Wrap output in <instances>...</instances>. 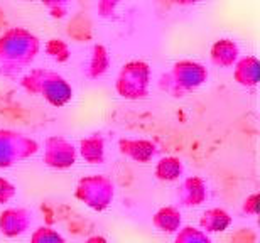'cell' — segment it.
Listing matches in <instances>:
<instances>
[{"mask_svg": "<svg viewBox=\"0 0 260 243\" xmlns=\"http://www.w3.org/2000/svg\"><path fill=\"white\" fill-rule=\"evenodd\" d=\"M178 203L183 208H198L208 199V184L201 176H189L178 188Z\"/></svg>", "mask_w": 260, "mask_h": 243, "instance_id": "cell-10", "label": "cell"}, {"mask_svg": "<svg viewBox=\"0 0 260 243\" xmlns=\"http://www.w3.org/2000/svg\"><path fill=\"white\" fill-rule=\"evenodd\" d=\"M78 161V147L63 135H51L44 141L43 162L51 169H71Z\"/></svg>", "mask_w": 260, "mask_h": 243, "instance_id": "cell-7", "label": "cell"}, {"mask_svg": "<svg viewBox=\"0 0 260 243\" xmlns=\"http://www.w3.org/2000/svg\"><path fill=\"white\" fill-rule=\"evenodd\" d=\"M24 2H32V0H24Z\"/></svg>", "mask_w": 260, "mask_h": 243, "instance_id": "cell-28", "label": "cell"}, {"mask_svg": "<svg viewBox=\"0 0 260 243\" xmlns=\"http://www.w3.org/2000/svg\"><path fill=\"white\" fill-rule=\"evenodd\" d=\"M43 44L25 27H10L0 36V75L17 78L29 70L39 56Z\"/></svg>", "mask_w": 260, "mask_h": 243, "instance_id": "cell-1", "label": "cell"}, {"mask_svg": "<svg viewBox=\"0 0 260 243\" xmlns=\"http://www.w3.org/2000/svg\"><path fill=\"white\" fill-rule=\"evenodd\" d=\"M118 151L123 157L130 159L139 164H149L157 156L159 147L157 144L149 141V138H132L123 137L118 141Z\"/></svg>", "mask_w": 260, "mask_h": 243, "instance_id": "cell-9", "label": "cell"}, {"mask_svg": "<svg viewBox=\"0 0 260 243\" xmlns=\"http://www.w3.org/2000/svg\"><path fill=\"white\" fill-rule=\"evenodd\" d=\"M105 147V137L102 133H91V135L81 138L80 146H78V157H81L86 164L91 165L103 164L107 157Z\"/></svg>", "mask_w": 260, "mask_h": 243, "instance_id": "cell-13", "label": "cell"}, {"mask_svg": "<svg viewBox=\"0 0 260 243\" xmlns=\"http://www.w3.org/2000/svg\"><path fill=\"white\" fill-rule=\"evenodd\" d=\"M173 243H213L210 235L196 226H181L174 233Z\"/></svg>", "mask_w": 260, "mask_h": 243, "instance_id": "cell-19", "label": "cell"}, {"mask_svg": "<svg viewBox=\"0 0 260 243\" xmlns=\"http://www.w3.org/2000/svg\"><path fill=\"white\" fill-rule=\"evenodd\" d=\"M44 51H46V54H48L51 59L56 61V63H66V61L71 58L70 44H68L66 41L58 39V38H53V39L46 41Z\"/></svg>", "mask_w": 260, "mask_h": 243, "instance_id": "cell-18", "label": "cell"}, {"mask_svg": "<svg viewBox=\"0 0 260 243\" xmlns=\"http://www.w3.org/2000/svg\"><path fill=\"white\" fill-rule=\"evenodd\" d=\"M208 68L193 59H181L159 78V88L173 98H184L208 81Z\"/></svg>", "mask_w": 260, "mask_h": 243, "instance_id": "cell-3", "label": "cell"}, {"mask_svg": "<svg viewBox=\"0 0 260 243\" xmlns=\"http://www.w3.org/2000/svg\"><path fill=\"white\" fill-rule=\"evenodd\" d=\"M233 80L243 88H255L260 80V63L255 56H243L233 64Z\"/></svg>", "mask_w": 260, "mask_h": 243, "instance_id": "cell-12", "label": "cell"}, {"mask_svg": "<svg viewBox=\"0 0 260 243\" xmlns=\"http://www.w3.org/2000/svg\"><path fill=\"white\" fill-rule=\"evenodd\" d=\"M15 196H17V188L12 181L7 178H0V206L9 204Z\"/></svg>", "mask_w": 260, "mask_h": 243, "instance_id": "cell-22", "label": "cell"}, {"mask_svg": "<svg viewBox=\"0 0 260 243\" xmlns=\"http://www.w3.org/2000/svg\"><path fill=\"white\" fill-rule=\"evenodd\" d=\"M152 226L160 233L174 235L183 226V215L178 206H162L154 213Z\"/></svg>", "mask_w": 260, "mask_h": 243, "instance_id": "cell-14", "label": "cell"}, {"mask_svg": "<svg viewBox=\"0 0 260 243\" xmlns=\"http://www.w3.org/2000/svg\"><path fill=\"white\" fill-rule=\"evenodd\" d=\"M171 2L176 5H194V4L203 2V0H171Z\"/></svg>", "mask_w": 260, "mask_h": 243, "instance_id": "cell-27", "label": "cell"}, {"mask_svg": "<svg viewBox=\"0 0 260 243\" xmlns=\"http://www.w3.org/2000/svg\"><path fill=\"white\" fill-rule=\"evenodd\" d=\"M122 0H98L96 4V9H98V14L105 19H113L117 14V7L120 5Z\"/></svg>", "mask_w": 260, "mask_h": 243, "instance_id": "cell-23", "label": "cell"}, {"mask_svg": "<svg viewBox=\"0 0 260 243\" xmlns=\"http://www.w3.org/2000/svg\"><path fill=\"white\" fill-rule=\"evenodd\" d=\"M240 58V48L233 39L223 38L213 43L210 49V59L211 63L218 66V68L228 70L233 68V64L237 63Z\"/></svg>", "mask_w": 260, "mask_h": 243, "instance_id": "cell-11", "label": "cell"}, {"mask_svg": "<svg viewBox=\"0 0 260 243\" xmlns=\"http://www.w3.org/2000/svg\"><path fill=\"white\" fill-rule=\"evenodd\" d=\"M110 64H112V58H110L108 49L103 44H95L91 49L88 64L85 68L86 78H90V80L102 78V76L108 71V68H110Z\"/></svg>", "mask_w": 260, "mask_h": 243, "instance_id": "cell-16", "label": "cell"}, {"mask_svg": "<svg viewBox=\"0 0 260 243\" xmlns=\"http://www.w3.org/2000/svg\"><path fill=\"white\" fill-rule=\"evenodd\" d=\"M150 88V66L145 61L134 59L122 66L115 80L118 96L125 100H142L149 95Z\"/></svg>", "mask_w": 260, "mask_h": 243, "instance_id": "cell-5", "label": "cell"}, {"mask_svg": "<svg viewBox=\"0 0 260 243\" xmlns=\"http://www.w3.org/2000/svg\"><path fill=\"white\" fill-rule=\"evenodd\" d=\"M233 220L230 213L223 208H210L201 215L200 228L205 233H223L232 226Z\"/></svg>", "mask_w": 260, "mask_h": 243, "instance_id": "cell-15", "label": "cell"}, {"mask_svg": "<svg viewBox=\"0 0 260 243\" xmlns=\"http://www.w3.org/2000/svg\"><path fill=\"white\" fill-rule=\"evenodd\" d=\"M53 19H64L70 14L73 0H41Z\"/></svg>", "mask_w": 260, "mask_h": 243, "instance_id": "cell-21", "label": "cell"}, {"mask_svg": "<svg viewBox=\"0 0 260 243\" xmlns=\"http://www.w3.org/2000/svg\"><path fill=\"white\" fill-rule=\"evenodd\" d=\"M155 178L162 183H174L183 178L184 174V162L176 156H166L160 157L154 167Z\"/></svg>", "mask_w": 260, "mask_h": 243, "instance_id": "cell-17", "label": "cell"}, {"mask_svg": "<svg viewBox=\"0 0 260 243\" xmlns=\"http://www.w3.org/2000/svg\"><path fill=\"white\" fill-rule=\"evenodd\" d=\"M29 243H66L64 236L51 226H39L32 231Z\"/></svg>", "mask_w": 260, "mask_h": 243, "instance_id": "cell-20", "label": "cell"}, {"mask_svg": "<svg viewBox=\"0 0 260 243\" xmlns=\"http://www.w3.org/2000/svg\"><path fill=\"white\" fill-rule=\"evenodd\" d=\"M20 86L25 93L44 98V101L56 108L66 107L75 95L73 86L64 76L46 68H34L27 71L20 78Z\"/></svg>", "mask_w": 260, "mask_h": 243, "instance_id": "cell-2", "label": "cell"}, {"mask_svg": "<svg viewBox=\"0 0 260 243\" xmlns=\"http://www.w3.org/2000/svg\"><path fill=\"white\" fill-rule=\"evenodd\" d=\"M75 198L96 213L107 211L115 199V183L105 174H90L76 183Z\"/></svg>", "mask_w": 260, "mask_h": 243, "instance_id": "cell-4", "label": "cell"}, {"mask_svg": "<svg viewBox=\"0 0 260 243\" xmlns=\"http://www.w3.org/2000/svg\"><path fill=\"white\" fill-rule=\"evenodd\" d=\"M258 203H260V194L252 193L248 194L242 203V213L247 216H257L258 215Z\"/></svg>", "mask_w": 260, "mask_h": 243, "instance_id": "cell-24", "label": "cell"}, {"mask_svg": "<svg viewBox=\"0 0 260 243\" xmlns=\"http://www.w3.org/2000/svg\"><path fill=\"white\" fill-rule=\"evenodd\" d=\"M232 243H257V233L250 228H242L232 236Z\"/></svg>", "mask_w": 260, "mask_h": 243, "instance_id": "cell-25", "label": "cell"}, {"mask_svg": "<svg viewBox=\"0 0 260 243\" xmlns=\"http://www.w3.org/2000/svg\"><path fill=\"white\" fill-rule=\"evenodd\" d=\"M83 243H108V241H107L105 236H102V235H91V236H88Z\"/></svg>", "mask_w": 260, "mask_h": 243, "instance_id": "cell-26", "label": "cell"}, {"mask_svg": "<svg viewBox=\"0 0 260 243\" xmlns=\"http://www.w3.org/2000/svg\"><path fill=\"white\" fill-rule=\"evenodd\" d=\"M39 151V142L22 132L0 128V169L27 161Z\"/></svg>", "mask_w": 260, "mask_h": 243, "instance_id": "cell-6", "label": "cell"}, {"mask_svg": "<svg viewBox=\"0 0 260 243\" xmlns=\"http://www.w3.org/2000/svg\"><path fill=\"white\" fill-rule=\"evenodd\" d=\"M32 220V211L27 208H5L0 213V235L5 238H19L29 231Z\"/></svg>", "mask_w": 260, "mask_h": 243, "instance_id": "cell-8", "label": "cell"}]
</instances>
